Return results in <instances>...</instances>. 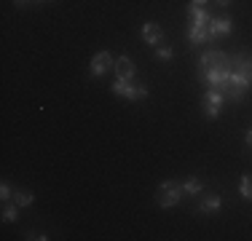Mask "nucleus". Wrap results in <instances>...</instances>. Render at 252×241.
Listing matches in <instances>:
<instances>
[{
	"instance_id": "11",
	"label": "nucleus",
	"mask_w": 252,
	"mask_h": 241,
	"mask_svg": "<svg viewBox=\"0 0 252 241\" xmlns=\"http://www.w3.org/2000/svg\"><path fill=\"white\" fill-rule=\"evenodd\" d=\"M190 46H201L209 40V24H190V30L185 32Z\"/></svg>"
},
{
	"instance_id": "15",
	"label": "nucleus",
	"mask_w": 252,
	"mask_h": 241,
	"mask_svg": "<svg viewBox=\"0 0 252 241\" xmlns=\"http://www.w3.org/2000/svg\"><path fill=\"white\" fill-rule=\"evenodd\" d=\"M11 201H16L22 209H27V207H32V201H35V196L30 190H25V188H19V190H14V198Z\"/></svg>"
},
{
	"instance_id": "3",
	"label": "nucleus",
	"mask_w": 252,
	"mask_h": 241,
	"mask_svg": "<svg viewBox=\"0 0 252 241\" xmlns=\"http://www.w3.org/2000/svg\"><path fill=\"white\" fill-rule=\"evenodd\" d=\"M110 91L116 94V96H124V99H129V102H140V99H148V86L142 83V86H137V83H131V81H116L110 86Z\"/></svg>"
},
{
	"instance_id": "9",
	"label": "nucleus",
	"mask_w": 252,
	"mask_h": 241,
	"mask_svg": "<svg viewBox=\"0 0 252 241\" xmlns=\"http://www.w3.org/2000/svg\"><path fill=\"white\" fill-rule=\"evenodd\" d=\"M231 32H233L231 16H212V22H209V40L225 38V35H231Z\"/></svg>"
},
{
	"instance_id": "7",
	"label": "nucleus",
	"mask_w": 252,
	"mask_h": 241,
	"mask_svg": "<svg viewBox=\"0 0 252 241\" xmlns=\"http://www.w3.org/2000/svg\"><path fill=\"white\" fill-rule=\"evenodd\" d=\"M188 19H190V24H209L212 22L209 0H190L188 3Z\"/></svg>"
},
{
	"instance_id": "2",
	"label": "nucleus",
	"mask_w": 252,
	"mask_h": 241,
	"mask_svg": "<svg viewBox=\"0 0 252 241\" xmlns=\"http://www.w3.org/2000/svg\"><path fill=\"white\" fill-rule=\"evenodd\" d=\"M223 105H225V94L223 91H218V89H207L201 96V113H204V118L207 120H215L220 116V110H223Z\"/></svg>"
},
{
	"instance_id": "20",
	"label": "nucleus",
	"mask_w": 252,
	"mask_h": 241,
	"mask_svg": "<svg viewBox=\"0 0 252 241\" xmlns=\"http://www.w3.org/2000/svg\"><path fill=\"white\" fill-rule=\"evenodd\" d=\"M30 3H35V0H14V5H16V8H27Z\"/></svg>"
},
{
	"instance_id": "17",
	"label": "nucleus",
	"mask_w": 252,
	"mask_h": 241,
	"mask_svg": "<svg viewBox=\"0 0 252 241\" xmlns=\"http://www.w3.org/2000/svg\"><path fill=\"white\" fill-rule=\"evenodd\" d=\"M153 57L158 59V62H172V59H175V48L172 46H158Z\"/></svg>"
},
{
	"instance_id": "1",
	"label": "nucleus",
	"mask_w": 252,
	"mask_h": 241,
	"mask_svg": "<svg viewBox=\"0 0 252 241\" xmlns=\"http://www.w3.org/2000/svg\"><path fill=\"white\" fill-rule=\"evenodd\" d=\"M183 198H185L183 182H177V180H166V182H161L158 188H156V204H158L161 209H175Z\"/></svg>"
},
{
	"instance_id": "12",
	"label": "nucleus",
	"mask_w": 252,
	"mask_h": 241,
	"mask_svg": "<svg viewBox=\"0 0 252 241\" xmlns=\"http://www.w3.org/2000/svg\"><path fill=\"white\" fill-rule=\"evenodd\" d=\"M231 64L236 72H242L247 81H252V57L250 54H236V57H231Z\"/></svg>"
},
{
	"instance_id": "8",
	"label": "nucleus",
	"mask_w": 252,
	"mask_h": 241,
	"mask_svg": "<svg viewBox=\"0 0 252 241\" xmlns=\"http://www.w3.org/2000/svg\"><path fill=\"white\" fill-rule=\"evenodd\" d=\"M223 209V198L220 193H201L199 204H196V212L199 214H218Z\"/></svg>"
},
{
	"instance_id": "14",
	"label": "nucleus",
	"mask_w": 252,
	"mask_h": 241,
	"mask_svg": "<svg viewBox=\"0 0 252 241\" xmlns=\"http://www.w3.org/2000/svg\"><path fill=\"white\" fill-rule=\"evenodd\" d=\"M19 204H16V201H5L3 204V222H5V225H11V222H16V220H19Z\"/></svg>"
},
{
	"instance_id": "16",
	"label": "nucleus",
	"mask_w": 252,
	"mask_h": 241,
	"mask_svg": "<svg viewBox=\"0 0 252 241\" xmlns=\"http://www.w3.org/2000/svg\"><path fill=\"white\" fill-rule=\"evenodd\" d=\"M239 196H242L244 201H252V174H244V177L239 180Z\"/></svg>"
},
{
	"instance_id": "13",
	"label": "nucleus",
	"mask_w": 252,
	"mask_h": 241,
	"mask_svg": "<svg viewBox=\"0 0 252 241\" xmlns=\"http://www.w3.org/2000/svg\"><path fill=\"white\" fill-rule=\"evenodd\" d=\"M183 193H185V196H190V198H199L201 193H204V182H201L199 177L183 180Z\"/></svg>"
},
{
	"instance_id": "6",
	"label": "nucleus",
	"mask_w": 252,
	"mask_h": 241,
	"mask_svg": "<svg viewBox=\"0 0 252 241\" xmlns=\"http://www.w3.org/2000/svg\"><path fill=\"white\" fill-rule=\"evenodd\" d=\"M140 38L145 40V46H151V48H158V46H164V27H161L158 22H145L140 27Z\"/></svg>"
},
{
	"instance_id": "23",
	"label": "nucleus",
	"mask_w": 252,
	"mask_h": 241,
	"mask_svg": "<svg viewBox=\"0 0 252 241\" xmlns=\"http://www.w3.org/2000/svg\"><path fill=\"white\" fill-rule=\"evenodd\" d=\"M35 3H51V0H35Z\"/></svg>"
},
{
	"instance_id": "10",
	"label": "nucleus",
	"mask_w": 252,
	"mask_h": 241,
	"mask_svg": "<svg viewBox=\"0 0 252 241\" xmlns=\"http://www.w3.org/2000/svg\"><path fill=\"white\" fill-rule=\"evenodd\" d=\"M116 75H118V81H134V75H137V67H134V62H131V57H118L116 59Z\"/></svg>"
},
{
	"instance_id": "18",
	"label": "nucleus",
	"mask_w": 252,
	"mask_h": 241,
	"mask_svg": "<svg viewBox=\"0 0 252 241\" xmlns=\"http://www.w3.org/2000/svg\"><path fill=\"white\" fill-rule=\"evenodd\" d=\"M0 198H3V204L14 198V188H11V185L5 182V180H3V182H0Z\"/></svg>"
},
{
	"instance_id": "5",
	"label": "nucleus",
	"mask_w": 252,
	"mask_h": 241,
	"mask_svg": "<svg viewBox=\"0 0 252 241\" xmlns=\"http://www.w3.org/2000/svg\"><path fill=\"white\" fill-rule=\"evenodd\" d=\"M113 67H116L113 54L110 51H97L92 57V62H89V75H92V78H102V75H107Z\"/></svg>"
},
{
	"instance_id": "21",
	"label": "nucleus",
	"mask_w": 252,
	"mask_h": 241,
	"mask_svg": "<svg viewBox=\"0 0 252 241\" xmlns=\"http://www.w3.org/2000/svg\"><path fill=\"white\" fill-rule=\"evenodd\" d=\"M244 142H247V145H250V148H252V129L247 131V134H244Z\"/></svg>"
},
{
	"instance_id": "4",
	"label": "nucleus",
	"mask_w": 252,
	"mask_h": 241,
	"mask_svg": "<svg viewBox=\"0 0 252 241\" xmlns=\"http://www.w3.org/2000/svg\"><path fill=\"white\" fill-rule=\"evenodd\" d=\"M250 86H252V81H247V78H244L242 72L231 70V78H228V83H225V99H231V102H242V99H244V94L250 91Z\"/></svg>"
},
{
	"instance_id": "22",
	"label": "nucleus",
	"mask_w": 252,
	"mask_h": 241,
	"mask_svg": "<svg viewBox=\"0 0 252 241\" xmlns=\"http://www.w3.org/2000/svg\"><path fill=\"white\" fill-rule=\"evenodd\" d=\"M215 3H218L220 8H225V5H231V0H215Z\"/></svg>"
},
{
	"instance_id": "19",
	"label": "nucleus",
	"mask_w": 252,
	"mask_h": 241,
	"mask_svg": "<svg viewBox=\"0 0 252 241\" xmlns=\"http://www.w3.org/2000/svg\"><path fill=\"white\" fill-rule=\"evenodd\" d=\"M25 239H30V241H35V239H38V241H46V239H49V236H46L43 231H30V233H27Z\"/></svg>"
}]
</instances>
